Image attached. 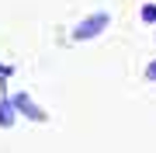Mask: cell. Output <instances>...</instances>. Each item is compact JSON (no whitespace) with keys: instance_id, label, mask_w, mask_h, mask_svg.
<instances>
[{"instance_id":"6da1fadb","label":"cell","mask_w":156,"mask_h":153,"mask_svg":"<svg viewBox=\"0 0 156 153\" xmlns=\"http://www.w3.org/2000/svg\"><path fill=\"white\" fill-rule=\"evenodd\" d=\"M104 28H108V14H94V17H87L83 24H76L73 35H76V38H94V35H101Z\"/></svg>"},{"instance_id":"7a4b0ae2","label":"cell","mask_w":156,"mask_h":153,"mask_svg":"<svg viewBox=\"0 0 156 153\" xmlns=\"http://www.w3.org/2000/svg\"><path fill=\"white\" fill-rule=\"evenodd\" d=\"M14 104H17V111H24V115H31L35 122H42V118H45V111H42V108H35V104H31V101H28V97H24V94L17 97Z\"/></svg>"},{"instance_id":"3957f363","label":"cell","mask_w":156,"mask_h":153,"mask_svg":"<svg viewBox=\"0 0 156 153\" xmlns=\"http://www.w3.org/2000/svg\"><path fill=\"white\" fill-rule=\"evenodd\" d=\"M11 122H14V111H11V104L4 101L0 104V125H11Z\"/></svg>"},{"instance_id":"277c9868","label":"cell","mask_w":156,"mask_h":153,"mask_svg":"<svg viewBox=\"0 0 156 153\" xmlns=\"http://www.w3.org/2000/svg\"><path fill=\"white\" fill-rule=\"evenodd\" d=\"M142 21H149V24L156 21V7H153V4H146V7H142Z\"/></svg>"},{"instance_id":"5b68a950","label":"cell","mask_w":156,"mask_h":153,"mask_svg":"<svg viewBox=\"0 0 156 153\" xmlns=\"http://www.w3.org/2000/svg\"><path fill=\"white\" fill-rule=\"evenodd\" d=\"M146 77H149V80H156V59L149 63V66H146Z\"/></svg>"}]
</instances>
